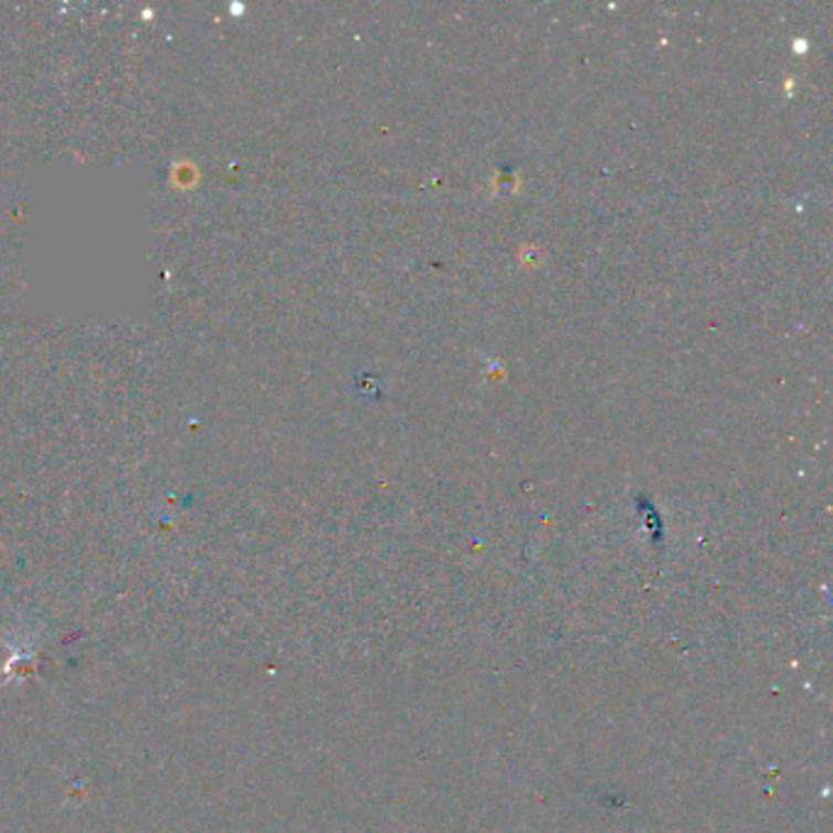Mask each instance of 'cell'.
Returning <instances> with one entry per match:
<instances>
[{"instance_id":"1","label":"cell","mask_w":833,"mask_h":833,"mask_svg":"<svg viewBox=\"0 0 833 833\" xmlns=\"http://www.w3.org/2000/svg\"><path fill=\"white\" fill-rule=\"evenodd\" d=\"M15 639H10L8 633L0 635V641L8 647V661L0 665V673H3V682H0V689L13 685V682H25L32 675H38L40 669V647H38V635L28 633L25 629H20L13 633Z\"/></svg>"}]
</instances>
